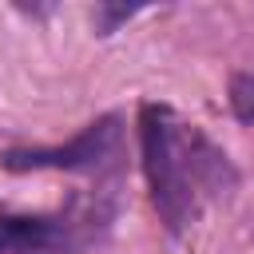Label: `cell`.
<instances>
[{
  "mask_svg": "<svg viewBox=\"0 0 254 254\" xmlns=\"http://www.w3.org/2000/svg\"><path fill=\"white\" fill-rule=\"evenodd\" d=\"M139 155H143L151 202L167 234L187 230L202 198H214L238 187V171L230 155L218 143H210L198 127L179 123L167 103L139 107Z\"/></svg>",
  "mask_w": 254,
  "mask_h": 254,
  "instance_id": "obj_1",
  "label": "cell"
},
{
  "mask_svg": "<svg viewBox=\"0 0 254 254\" xmlns=\"http://www.w3.org/2000/svg\"><path fill=\"white\" fill-rule=\"evenodd\" d=\"M115 194H71L67 206L48 214L0 210V254H83L111 234Z\"/></svg>",
  "mask_w": 254,
  "mask_h": 254,
  "instance_id": "obj_2",
  "label": "cell"
},
{
  "mask_svg": "<svg viewBox=\"0 0 254 254\" xmlns=\"http://www.w3.org/2000/svg\"><path fill=\"white\" fill-rule=\"evenodd\" d=\"M123 151V119L99 115L75 139L60 147H12L0 155V167L12 175L24 171H71V175H103L119 163Z\"/></svg>",
  "mask_w": 254,
  "mask_h": 254,
  "instance_id": "obj_3",
  "label": "cell"
},
{
  "mask_svg": "<svg viewBox=\"0 0 254 254\" xmlns=\"http://www.w3.org/2000/svg\"><path fill=\"white\" fill-rule=\"evenodd\" d=\"M230 111L238 123H254V71H234L230 75Z\"/></svg>",
  "mask_w": 254,
  "mask_h": 254,
  "instance_id": "obj_4",
  "label": "cell"
},
{
  "mask_svg": "<svg viewBox=\"0 0 254 254\" xmlns=\"http://www.w3.org/2000/svg\"><path fill=\"white\" fill-rule=\"evenodd\" d=\"M139 8H111V4H99L95 8V20H99V32L107 36V32H115V24H123V20H131Z\"/></svg>",
  "mask_w": 254,
  "mask_h": 254,
  "instance_id": "obj_5",
  "label": "cell"
}]
</instances>
